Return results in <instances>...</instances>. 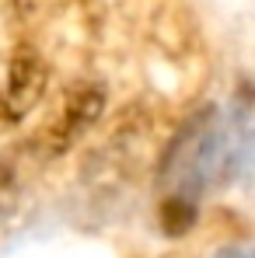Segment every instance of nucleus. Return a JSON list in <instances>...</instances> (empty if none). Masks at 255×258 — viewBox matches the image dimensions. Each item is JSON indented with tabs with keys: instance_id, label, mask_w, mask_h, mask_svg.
Segmentation results:
<instances>
[{
	"instance_id": "f03ea898",
	"label": "nucleus",
	"mask_w": 255,
	"mask_h": 258,
	"mask_svg": "<svg viewBox=\"0 0 255 258\" xmlns=\"http://www.w3.org/2000/svg\"><path fill=\"white\" fill-rule=\"evenodd\" d=\"M101 108H105V94H101L98 87H91V84L74 87V91L67 94V101L60 105V115L53 119V126H45V140H49L45 150H49V154H63V150L98 119Z\"/></svg>"
},
{
	"instance_id": "39448f33",
	"label": "nucleus",
	"mask_w": 255,
	"mask_h": 258,
	"mask_svg": "<svg viewBox=\"0 0 255 258\" xmlns=\"http://www.w3.org/2000/svg\"><path fill=\"white\" fill-rule=\"evenodd\" d=\"M213 258H248V255H245L241 248H220V251H217Z\"/></svg>"
},
{
	"instance_id": "7ed1b4c3",
	"label": "nucleus",
	"mask_w": 255,
	"mask_h": 258,
	"mask_svg": "<svg viewBox=\"0 0 255 258\" xmlns=\"http://www.w3.org/2000/svg\"><path fill=\"white\" fill-rule=\"evenodd\" d=\"M196 216H199V199H189V196H178V192H168L161 199V210H158V220H161V230L168 237H182L196 227Z\"/></svg>"
},
{
	"instance_id": "20e7f679",
	"label": "nucleus",
	"mask_w": 255,
	"mask_h": 258,
	"mask_svg": "<svg viewBox=\"0 0 255 258\" xmlns=\"http://www.w3.org/2000/svg\"><path fill=\"white\" fill-rule=\"evenodd\" d=\"M21 199V171L14 154H0V227L11 220L14 206Z\"/></svg>"
},
{
	"instance_id": "f257e3e1",
	"label": "nucleus",
	"mask_w": 255,
	"mask_h": 258,
	"mask_svg": "<svg viewBox=\"0 0 255 258\" xmlns=\"http://www.w3.org/2000/svg\"><path fill=\"white\" fill-rule=\"evenodd\" d=\"M45 94V63L28 45L11 56L7 77L0 87V122H21Z\"/></svg>"
}]
</instances>
